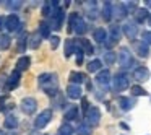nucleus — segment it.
Returning <instances> with one entry per match:
<instances>
[{
	"instance_id": "obj_17",
	"label": "nucleus",
	"mask_w": 151,
	"mask_h": 135,
	"mask_svg": "<svg viewBox=\"0 0 151 135\" xmlns=\"http://www.w3.org/2000/svg\"><path fill=\"white\" fill-rule=\"evenodd\" d=\"M76 117H78V106H68L65 114H63V121L68 124L70 121H75Z\"/></svg>"
},
{
	"instance_id": "obj_21",
	"label": "nucleus",
	"mask_w": 151,
	"mask_h": 135,
	"mask_svg": "<svg viewBox=\"0 0 151 135\" xmlns=\"http://www.w3.org/2000/svg\"><path fill=\"white\" fill-rule=\"evenodd\" d=\"M112 7H114V5H112L111 2H104V7H102V12H101L102 20L104 21H111L112 20V17H114V13H112Z\"/></svg>"
},
{
	"instance_id": "obj_18",
	"label": "nucleus",
	"mask_w": 151,
	"mask_h": 135,
	"mask_svg": "<svg viewBox=\"0 0 151 135\" xmlns=\"http://www.w3.org/2000/svg\"><path fill=\"white\" fill-rule=\"evenodd\" d=\"M112 13H114V17L117 18V20H124L125 17H127V8H125L124 4H117L112 7Z\"/></svg>"
},
{
	"instance_id": "obj_30",
	"label": "nucleus",
	"mask_w": 151,
	"mask_h": 135,
	"mask_svg": "<svg viewBox=\"0 0 151 135\" xmlns=\"http://www.w3.org/2000/svg\"><path fill=\"white\" fill-rule=\"evenodd\" d=\"M50 30H52V28H50V25L47 23V21H41L39 23V34L42 38H49L50 36Z\"/></svg>"
},
{
	"instance_id": "obj_16",
	"label": "nucleus",
	"mask_w": 151,
	"mask_h": 135,
	"mask_svg": "<svg viewBox=\"0 0 151 135\" xmlns=\"http://www.w3.org/2000/svg\"><path fill=\"white\" fill-rule=\"evenodd\" d=\"M67 96H68L70 99L81 98V88H80V85H72V83H70V85L67 86Z\"/></svg>"
},
{
	"instance_id": "obj_36",
	"label": "nucleus",
	"mask_w": 151,
	"mask_h": 135,
	"mask_svg": "<svg viewBox=\"0 0 151 135\" xmlns=\"http://www.w3.org/2000/svg\"><path fill=\"white\" fill-rule=\"evenodd\" d=\"M115 60H117V54L111 52V51H109V52H106V54H104V62L107 64V65H112V64H114Z\"/></svg>"
},
{
	"instance_id": "obj_14",
	"label": "nucleus",
	"mask_w": 151,
	"mask_h": 135,
	"mask_svg": "<svg viewBox=\"0 0 151 135\" xmlns=\"http://www.w3.org/2000/svg\"><path fill=\"white\" fill-rule=\"evenodd\" d=\"M31 65V59L28 56H21L20 59L17 60V64H15V70H18V72H26L28 69H29Z\"/></svg>"
},
{
	"instance_id": "obj_8",
	"label": "nucleus",
	"mask_w": 151,
	"mask_h": 135,
	"mask_svg": "<svg viewBox=\"0 0 151 135\" xmlns=\"http://www.w3.org/2000/svg\"><path fill=\"white\" fill-rule=\"evenodd\" d=\"M20 26H21L20 17H18V15H15V13L8 15L7 20H5V30H8L10 33H17Z\"/></svg>"
},
{
	"instance_id": "obj_45",
	"label": "nucleus",
	"mask_w": 151,
	"mask_h": 135,
	"mask_svg": "<svg viewBox=\"0 0 151 135\" xmlns=\"http://www.w3.org/2000/svg\"><path fill=\"white\" fill-rule=\"evenodd\" d=\"M145 4H146L148 7H151V0H148V2H145Z\"/></svg>"
},
{
	"instance_id": "obj_39",
	"label": "nucleus",
	"mask_w": 151,
	"mask_h": 135,
	"mask_svg": "<svg viewBox=\"0 0 151 135\" xmlns=\"http://www.w3.org/2000/svg\"><path fill=\"white\" fill-rule=\"evenodd\" d=\"M78 135H89V132H91V129H89V125H86V124H81L78 127Z\"/></svg>"
},
{
	"instance_id": "obj_27",
	"label": "nucleus",
	"mask_w": 151,
	"mask_h": 135,
	"mask_svg": "<svg viewBox=\"0 0 151 135\" xmlns=\"http://www.w3.org/2000/svg\"><path fill=\"white\" fill-rule=\"evenodd\" d=\"M68 82H72V85H80L85 82V75L81 72H72L68 77Z\"/></svg>"
},
{
	"instance_id": "obj_11",
	"label": "nucleus",
	"mask_w": 151,
	"mask_h": 135,
	"mask_svg": "<svg viewBox=\"0 0 151 135\" xmlns=\"http://www.w3.org/2000/svg\"><path fill=\"white\" fill-rule=\"evenodd\" d=\"M96 83H98L101 88L107 90L109 83H111V72H109L107 69H106V70H101V72L96 75Z\"/></svg>"
},
{
	"instance_id": "obj_9",
	"label": "nucleus",
	"mask_w": 151,
	"mask_h": 135,
	"mask_svg": "<svg viewBox=\"0 0 151 135\" xmlns=\"http://www.w3.org/2000/svg\"><path fill=\"white\" fill-rule=\"evenodd\" d=\"M133 51L135 54H137L138 57H148L150 56V46H148L146 43H143V41H133Z\"/></svg>"
},
{
	"instance_id": "obj_1",
	"label": "nucleus",
	"mask_w": 151,
	"mask_h": 135,
	"mask_svg": "<svg viewBox=\"0 0 151 135\" xmlns=\"http://www.w3.org/2000/svg\"><path fill=\"white\" fill-rule=\"evenodd\" d=\"M37 85L47 96H55L59 88V78L55 73H41L37 77Z\"/></svg>"
},
{
	"instance_id": "obj_19",
	"label": "nucleus",
	"mask_w": 151,
	"mask_h": 135,
	"mask_svg": "<svg viewBox=\"0 0 151 135\" xmlns=\"http://www.w3.org/2000/svg\"><path fill=\"white\" fill-rule=\"evenodd\" d=\"M93 38H94L96 43L104 44L106 41H107V31H106L104 28H96L94 33H93Z\"/></svg>"
},
{
	"instance_id": "obj_47",
	"label": "nucleus",
	"mask_w": 151,
	"mask_h": 135,
	"mask_svg": "<svg viewBox=\"0 0 151 135\" xmlns=\"http://www.w3.org/2000/svg\"><path fill=\"white\" fill-rule=\"evenodd\" d=\"M29 135H39V134H37V132H31Z\"/></svg>"
},
{
	"instance_id": "obj_4",
	"label": "nucleus",
	"mask_w": 151,
	"mask_h": 135,
	"mask_svg": "<svg viewBox=\"0 0 151 135\" xmlns=\"http://www.w3.org/2000/svg\"><path fill=\"white\" fill-rule=\"evenodd\" d=\"M128 86H130V83H128V77L125 75V73H117V75L114 77V80H112V90H114L115 93L124 91Z\"/></svg>"
},
{
	"instance_id": "obj_40",
	"label": "nucleus",
	"mask_w": 151,
	"mask_h": 135,
	"mask_svg": "<svg viewBox=\"0 0 151 135\" xmlns=\"http://www.w3.org/2000/svg\"><path fill=\"white\" fill-rule=\"evenodd\" d=\"M59 44H60V38L59 36H52V38H50V49H52V51H55L57 47H59Z\"/></svg>"
},
{
	"instance_id": "obj_44",
	"label": "nucleus",
	"mask_w": 151,
	"mask_h": 135,
	"mask_svg": "<svg viewBox=\"0 0 151 135\" xmlns=\"http://www.w3.org/2000/svg\"><path fill=\"white\" fill-rule=\"evenodd\" d=\"M5 20H7V17H0V31L5 28Z\"/></svg>"
},
{
	"instance_id": "obj_5",
	"label": "nucleus",
	"mask_w": 151,
	"mask_h": 135,
	"mask_svg": "<svg viewBox=\"0 0 151 135\" xmlns=\"http://www.w3.org/2000/svg\"><path fill=\"white\" fill-rule=\"evenodd\" d=\"M85 121H86V125H89V127H96V125L99 124V121H101V111H99V108L91 106L89 111L85 114Z\"/></svg>"
},
{
	"instance_id": "obj_12",
	"label": "nucleus",
	"mask_w": 151,
	"mask_h": 135,
	"mask_svg": "<svg viewBox=\"0 0 151 135\" xmlns=\"http://www.w3.org/2000/svg\"><path fill=\"white\" fill-rule=\"evenodd\" d=\"M76 51H78V41L67 39L65 41V49H63V56H65V59H68L70 56L76 54Z\"/></svg>"
},
{
	"instance_id": "obj_50",
	"label": "nucleus",
	"mask_w": 151,
	"mask_h": 135,
	"mask_svg": "<svg viewBox=\"0 0 151 135\" xmlns=\"http://www.w3.org/2000/svg\"><path fill=\"white\" fill-rule=\"evenodd\" d=\"M44 135H47V134H44Z\"/></svg>"
},
{
	"instance_id": "obj_42",
	"label": "nucleus",
	"mask_w": 151,
	"mask_h": 135,
	"mask_svg": "<svg viewBox=\"0 0 151 135\" xmlns=\"http://www.w3.org/2000/svg\"><path fill=\"white\" fill-rule=\"evenodd\" d=\"M125 8H127V12H132V10L137 12V10H138L137 2H127V4H125Z\"/></svg>"
},
{
	"instance_id": "obj_25",
	"label": "nucleus",
	"mask_w": 151,
	"mask_h": 135,
	"mask_svg": "<svg viewBox=\"0 0 151 135\" xmlns=\"http://www.w3.org/2000/svg\"><path fill=\"white\" fill-rule=\"evenodd\" d=\"M101 69H102V62L99 59H93V60H89V64H88V72L89 73H94V72H101Z\"/></svg>"
},
{
	"instance_id": "obj_43",
	"label": "nucleus",
	"mask_w": 151,
	"mask_h": 135,
	"mask_svg": "<svg viewBox=\"0 0 151 135\" xmlns=\"http://www.w3.org/2000/svg\"><path fill=\"white\" fill-rule=\"evenodd\" d=\"M89 108H91V106H89L88 99H86V98H83V99H81V109H83V112L86 114V112L89 111Z\"/></svg>"
},
{
	"instance_id": "obj_28",
	"label": "nucleus",
	"mask_w": 151,
	"mask_h": 135,
	"mask_svg": "<svg viewBox=\"0 0 151 135\" xmlns=\"http://www.w3.org/2000/svg\"><path fill=\"white\" fill-rule=\"evenodd\" d=\"M80 18H81V17H80V15L76 13V12L70 13V17H68V26H67V28H68V30H67L68 33H73V30H75V25L78 23Z\"/></svg>"
},
{
	"instance_id": "obj_32",
	"label": "nucleus",
	"mask_w": 151,
	"mask_h": 135,
	"mask_svg": "<svg viewBox=\"0 0 151 135\" xmlns=\"http://www.w3.org/2000/svg\"><path fill=\"white\" fill-rule=\"evenodd\" d=\"M73 31H75L78 36H83V34L88 31V26H86V23L83 21V18H80V20H78V23L75 25V30H73Z\"/></svg>"
},
{
	"instance_id": "obj_49",
	"label": "nucleus",
	"mask_w": 151,
	"mask_h": 135,
	"mask_svg": "<svg viewBox=\"0 0 151 135\" xmlns=\"http://www.w3.org/2000/svg\"><path fill=\"white\" fill-rule=\"evenodd\" d=\"M0 135H7V134H5V132H4V130H0Z\"/></svg>"
},
{
	"instance_id": "obj_29",
	"label": "nucleus",
	"mask_w": 151,
	"mask_h": 135,
	"mask_svg": "<svg viewBox=\"0 0 151 135\" xmlns=\"http://www.w3.org/2000/svg\"><path fill=\"white\" fill-rule=\"evenodd\" d=\"M41 34H39V31H36V33H33L29 36V47L31 49H37V47L41 46Z\"/></svg>"
},
{
	"instance_id": "obj_2",
	"label": "nucleus",
	"mask_w": 151,
	"mask_h": 135,
	"mask_svg": "<svg viewBox=\"0 0 151 135\" xmlns=\"http://www.w3.org/2000/svg\"><path fill=\"white\" fill-rule=\"evenodd\" d=\"M63 21H65V10H63V7H60V8H57L52 13V17H50V28L55 30V31H60Z\"/></svg>"
},
{
	"instance_id": "obj_34",
	"label": "nucleus",
	"mask_w": 151,
	"mask_h": 135,
	"mask_svg": "<svg viewBox=\"0 0 151 135\" xmlns=\"http://www.w3.org/2000/svg\"><path fill=\"white\" fill-rule=\"evenodd\" d=\"M72 134H73V127L67 122H63L59 127V135H72Z\"/></svg>"
},
{
	"instance_id": "obj_15",
	"label": "nucleus",
	"mask_w": 151,
	"mask_h": 135,
	"mask_svg": "<svg viewBox=\"0 0 151 135\" xmlns=\"http://www.w3.org/2000/svg\"><path fill=\"white\" fill-rule=\"evenodd\" d=\"M148 77H150V70L146 67H138V69L133 70V78L137 82H146Z\"/></svg>"
},
{
	"instance_id": "obj_23",
	"label": "nucleus",
	"mask_w": 151,
	"mask_h": 135,
	"mask_svg": "<svg viewBox=\"0 0 151 135\" xmlns=\"http://www.w3.org/2000/svg\"><path fill=\"white\" fill-rule=\"evenodd\" d=\"M4 127H5V129H10V130L17 129V127H18V119H17V116H15V114H8L7 117H5V121H4Z\"/></svg>"
},
{
	"instance_id": "obj_38",
	"label": "nucleus",
	"mask_w": 151,
	"mask_h": 135,
	"mask_svg": "<svg viewBox=\"0 0 151 135\" xmlns=\"http://www.w3.org/2000/svg\"><path fill=\"white\" fill-rule=\"evenodd\" d=\"M7 99H8V96H7V95L0 96V112H2V111H5L7 108H15V104H12V106H7Z\"/></svg>"
},
{
	"instance_id": "obj_26",
	"label": "nucleus",
	"mask_w": 151,
	"mask_h": 135,
	"mask_svg": "<svg viewBox=\"0 0 151 135\" xmlns=\"http://www.w3.org/2000/svg\"><path fill=\"white\" fill-rule=\"evenodd\" d=\"M117 103H119V106H120L122 111H130L132 106H133L132 99H130V98H125V96H120V98H117Z\"/></svg>"
},
{
	"instance_id": "obj_41",
	"label": "nucleus",
	"mask_w": 151,
	"mask_h": 135,
	"mask_svg": "<svg viewBox=\"0 0 151 135\" xmlns=\"http://www.w3.org/2000/svg\"><path fill=\"white\" fill-rule=\"evenodd\" d=\"M141 39H143V43H146L150 46L151 44V31H143L141 33Z\"/></svg>"
},
{
	"instance_id": "obj_6",
	"label": "nucleus",
	"mask_w": 151,
	"mask_h": 135,
	"mask_svg": "<svg viewBox=\"0 0 151 135\" xmlns=\"http://www.w3.org/2000/svg\"><path fill=\"white\" fill-rule=\"evenodd\" d=\"M52 116H54L52 109H44V111L39 112V116L34 119V127L36 129H44L50 121H52Z\"/></svg>"
},
{
	"instance_id": "obj_48",
	"label": "nucleus",
	"mask_w": 151,
	"mask_h": 135,
	"mask_svg": "<svg viewBox=\"0 0 151 135\" xmlns=\"http://www.w3.org/2000/svg\"><path fill=\"white\" fill-rule=\"evenodd\" d=\"M7 135H18L17 132H12V134H7Z\"/></svg>"
},
{
	"instance_id": "obj_31",
	"label": "nucleus",
	"mask_w": 151,
	"mask_h": 135,
	"mask_svg": "<svg viewBox=\"0 0 151 135\" xmlns=\"http://www.w3.org/2000/svg\"><path fill=\"white\" fill-rule=\"evenodd\" d=\"M109 39H112L114 43H117L119 39H120V36H122V28H119V26H112L111 30H109Z\"/></svg>"
},
{
	"instance_id": "obj_7",
	"label": "nucleus",
	"mask_w": 151,
	"mask_h": 135,
	"mask_svg": "<svg viewBox=\"0 0 151 135\" xmlns=\"http://www.w3.org/2000/svg\"><path fill=\"white\" fill-rule=\"evenodd\" d=\"M20 106H21V111H23L24 114L31 116V114H34L36 109H37V101L34 98H23Z\"/></svg>"
},
{
	"instance_id": "obj_35",
	"label": "nucleus",
	"mask_w": 151,
	"mask_h": 135,
	"mask_svg": "<svg viewBox=\"0 0 151 135\" xmlns=\"http://www.w3.org/2000/svg\"><path fill=\"white\" fill-rule=\"evenodd\" d=\"M130 93H132L133 96H145V95H146L145 88H141L140 85H133V86L130 88Z\"/></svg>"
},
{
	"instance_id": "obj_10",
	"label": "nucleus",
	"mask_w": 151,
	"mask_h": 135,
	"mask_svg": "<svg viewBox=\"0 0 151 135\" xmlns=\"http://www.w3.org/2000/svg\"><path fill=\"white\" fill-rule=\"evenodd\" d=\"M20 82H21V72H18V70H13V72L10 73V77H8L7 85H5V86H7L8 91H12V90H17V88H18Z\"/></svg>"
},
{
	"instance_id": "obj_3",
	"label": "nucleus",
	"mask_w": 151,
	"mask_h": 135,
	"mask_svg": "<svg viewBox=\"0 0 151 135\" xmlns=\"http://www.w3.org/2000/svg\"><path fill=\"white\" fill-rule=\"evenodd\" d=\"M117 60H119V64H120V67L125 70L133 65V57H132L130 51H128L127 47H120V51H119V54H117Z\"/></svg>"
},
{
	"instance_id": "obj_24",
	"label": "nucleus",
	"mask_w": 151,
	"mask_h": 135,
	"mask_svg": "<svg viewBox=\"0 0 151 135\" xmlns=\"http://www.w3.org/2000/svg\"><path fill=\"white\" fill-rule=\"evenodd\" d=\"M148 18H150V13H148L146 8H138V10L135 12V21H137V23L148 21Z\"/></svg>"
},
{
	"instance_id": "obj_33",
	"label": "nucleus",
	"mask_w": 151,
	"mask_h": 135,
	"mask_svg": "<svg viewBox=\"0 0 151 135\" xmlns=\"http://www.w3.org/2000/svg\"><path fill=\"white\" fill-rule=\"evenodd\" d=\"M10 36L8 34H0V51H7L8 47H10Z\"/></svg>"
},
{
	"instance_id": "obj_20",
	"label": "nucleus",
	"mask_w": 151,
	"mask_h": 135,
	"mask_svg": "<svg viewBox=\"0 0 151 135\" xmlns=\"http://www.w3.org/2000/svg\"><path fill=\"white\" fill-rule=\"evenodd\" d=\"M78 41V46L81 47V51L85 54H88V56H93V52H94V47H93V44L89 43L88 39H85V38H81V39H76Z\"/></svg>"
},
{
	"instance_id": "obj_13",
	"label": "nucleus",
	"mask_w": 151,
	"mask_h": 135,
	"mask_svg": "<svg viewBox=\"0 0 151 135\" xmlns=\"http://www.w3.org/2000/svg\"><path fill=\"white\" fill-rule=\"evenodd\" d=\"M122 33H124L128 39L135 41V36L138 34V28L135 23H125L124 26H122Z\"/></svg>"
},
{
	"instance_id": "obj_22",
	"label": "nucleus",
	"mask_w": 151,
	"mask_h": 135,
	"mask_svg": "<svg viewBox=\"0 0 151 135\" xmlns=\"http://www.w3.org/2000/svg\"><path fill=\"white\" fill-rule=\"evenodd\" d=\"M28 43H29V36H28L26 33L20 34V38H18V44H17L18 52H21V54H23L24 51H26V46H29Z\"/></svg>"
},
{
	"instance_id": "obj_37",
	"label": "nucleus",
	"mask_w": 151,
	"mask_h": 135,
	"mask_svg": "<svg viewBox=\"0 0 151 135\" xmlns=\"http://www.w3.org/2000/svg\"><path fill=\"white\" fill-rule=\"evenodd\" d=\"M5 7L10 8V10H18V8L23 7V2H4Z\"/></svg>"
},
{
	"instance_id": "obj_46",
	"label": "nucleus",
	"mask_w": 151,
	"mask_h": 135,
	"mask_svg": "<svg viewBox=\"0 0 151 135\" xmlns=\"http://www.w3.org/2000/svg\"><path fill=\"white\" fill-rule=\"evenodd\" d=\"M148 25L151 26V15H150V18H148Z\"/></svg>"
}]
</instances>
